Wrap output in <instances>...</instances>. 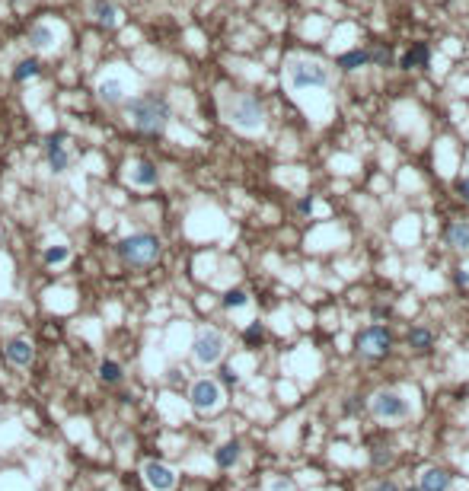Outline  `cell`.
Masks as SVG:
<instances>
[{
    "instance_id": "6da1fadb",
    "label": "cell",
    "mask_w": 469,
    "mask_h": 491,
    "mask_svg": "<svg viewBox=\"0 0 469 491\" xmlns=\"http://www.w3.org/2000/svg\"><path fill=\"white\" fill-rule=\"evenodd\" d=\"M125 115H128V125L135 131L147 134V137H160L166 131L169 118H173V108L169 99L160 93H141L135 99H125Z\"/></svg>"
},
{
    "instance_id": "7a4b0ae2",
    "label": "cell",
    "mask_w": 469,
    "mask_h": 491,
    "mask_svg": "<svg viewBox=\"0 0 469 491\" xmlns=\"http://www.w3.org/2000/svg\"><path fill=\"white\" fill-rule=\"evenodd\" d=\"M115 252H118V259H122V265L150 268V265L160 261L163 242H160V236H154V233H131V236H125V239L118 242Z\"/></svg>"
},
{
    "instance_id": "3957f363",
    "label": "cell",
    "mask_w": 469,
    "mask_h": 491,
    "mask_svg": "<svg viewBox=\"0 0 469 491\" xmlns=\"http://www.w3.org/2000/svg\"><path fill=\"white\" fill-rule=\"evenodd\" d=\"M224 115L233 128L239 131H259L265 125V106L259 102V96L252 93H237L224 102Z\"/></svg>"
},
{
    "instance_id": "277c9868",
    "label": "cell",
    "mask_w": 469,
    "mask_h": 491,
    "mask_svg": "<svg viewBox=\"0 0 469 491\" xmlns=\"http://www.w3.org/2000/svg\"><path fill=\"white\" fill-rule=\"evenodd\" d=\"M332 74L322 61H313V57H294L288 64V83L294 89H326Z\"/></svg>"
},
{
    "instance_id": "5b68a950",
    "label": "cell",
    "mask_w": 469,
    "mask_h": 491,
    "mask_svg": "<svg viewBox=\"0 0 469 491\" xmlns=\"http://www.w3.org/2000/svg\"><path fill=\"white\" fill-rule=\"evenodd\" d=\"M367 408H371L373 418L380 421H402L412 414V405L405 395L392 393V389H380V393L371 395V402H367Z\"/></svg>"
},
{
    "instance_id": "8992f818",
    "label": "cell",
    "mask_w": 469,
    "mask_h": 491,
    "mask_svg": "<svg viewBox=\"0 0 469 491\" xmlns=\"http://www.w3.org/2000/svg\"><path fill=\"white\" fill-rule=\"evenodd\" d=\"M224 351H227L224 332H217V329H198V335H195V342H192L195 363H201V367H214V363L224 357Z\"/></svg>"
},
{
    "instance_id": "52a82bcc",
    "label": "cell",
    "mask_w": 469,
    "mask_h": 491,
    "mask_svg": "<svg viewBox=\"0 0 469 491\" xmlns=\"http://www.w3.org/2000/svg\"><path fill=\"white\" fill-rule=\"evenodd\" d=\"M188 402H192L195 412H214V408L224 402V389H220L217 380L201 376V380H195L192 386H188Z\"/></svg>"
},
{
    "instance_id": "ba28073f",
    "label": "cell",
    "mask_w": 469,
    "mask_h": 491,
    "mask_svg": "<svg viewBox=\"0 0 469 491\" xmlns=\"http://www.w3.org/2000/svg\"><path fill=\"white\" fill-rule=\"evenodd\" d=\"M358 351L364 357H373V361H380V357H386L392 351V335L386 325H371V329H364L358 335Z\"/></svg>"
},
{
    "instance_id": "9c48e42d",
    "label": "cell",
    "mask_w": 469,
    "mask_h": 491,
    "mask_svg": "<svg viewBox=\"0 0 469 491\" xmlns=\"http://www.w3.org/2000/svg\"><path fill=\"white\" fill-rule=\"evenodd\" d=\"M141 475H144V482H147L150 491H173L176 488V469L166 463H160V459H147Z\"/></svg>"
},
{
    "instance_id": "30bf717a",
    "label": "cell",
    "mask_w": 469,
    "mask_h": 491,
    "mask_svg": "<svg viewBox=\"0 0 469 491\" xmlns=\"http://www.w3.org/2000/svg\"><path fill=\"white\" fill-rule=\"evenodd\" d=\"M64 140H67V134H52V137L45 140L48 169H52L55 176H61V172H67V166H71V153H67Z\"/></svg>"
},
{
    "instance_id": "8fae6325",
    "label": "cell",
    "mask_w": 469,
    "mask_h": 491,
    "mask_svg": "<svg viewBox=\"0 0 469 491\" xmlns=\"http://www.w3.org/2000/svg\"><path fill=\"white\" fill-rule=\"evenodd\" d=\"M4 357H7L13 367H29V363L35 361V348L29 338H10L7 344H4Z\"/></svg>"
},
{
    "instance_id": "7c38bea8",
    "label": "cell",
    "mask_w": 469,
    "mask_h": 491,
    "mask_svg": "<svg viewBox=\"0 0 469 491\" xmlns=\"http://www.w3.org/2000/svg\"><path fill=\"white\" fill-rule=\"evenodd\" d=\"M96 96H99V102H106V106H122V102L128 99V89H125V83L118 80V77H106V80H99Z\"/></svg>"
},
{
    "instance_id": "4fadbf2b",
    "label": "cell",
    "mask_w": 469,
    "mask_h": 491,
    "mask_svg": "<svg viewBox=\"0 0 469 491\" xmlns=\"http://www.w3.org/2000/svg\"><path fill=\"white\" fill-rule=\"evenodd\" d=\"M90 16H93V23L112 29V26H118V16H122V13H118L115 0H90Z\"/></svg>"
},
{
    "instance_id": "5bb4252c",
    "label": "cell",
    "mask_w": 469,
    "mask_h": 491,
    "mask_svg": "<svg viewBox=\"0 0 469 491\" xmlns=\"http://www.w3.org/2000/svg\"><path fill=\"white\" fill-rule=\"evenodd\" d=\"M29 45H33L35 51H48V48H55L58 45V32L52 29L48 23H35L33 29H29Z\"/></svg>"
},
{
    "instance_id": "9a60e30c",
    "label": "cell",
    "mask_w": 469,
    "mask_h": 491,
    "mask_svg": "<svg viewBox=\"0 0 469 491\" xmlns=\"http://www.w3.org/2000/svg\"><path fill=\"white\" fill-rule=\"evenodd\" d=\"M131 182L141 185V188H154L160 182V172H157V166L150 159H141V163L131 166Z\"/></svg>"
},
{
    "instance_id": "2e32d148",
    "label": "cell",
    "mask_w": 469,
    "mask_h": 491,
    "mask_svg": "<svg viewBox=\"0 0 469 491\" xmlns=\"http://www.w3.org/2000/svg\"><path fill=\"white\" fill-rule=\"evenodd\" d=\"M239 456H243L239 440H227V444H220L217 450H214V463H217L220 469H233V465L239 463Z\"/></svg>"
},
{
    "instance_id": "e0dca14e",
    "label": "cell",
    "mask_w": 469,
    "mask_h": 491,
    "mask_svg": "<svg viewBox=\"0 0 469 491\" xmlns=\"http://www.w3.org/2000/svg\"><path fill=\"white\" fill-rule=\"evenodd\" d=\"M443 239L453 249H460V252H469V220H453L443 230Z\"/></svg>"
},
{
    "instance_id": "ac0fdd59",
    "label": "cell",
    "mask_w": 469,
    "mask_h": 491,
    "mask_svg": "<svg viewBox=\"0 0 469 491\" xmlns=\"http://www.w3.org/2000/svg\"><path fill=\"white\" fill-rule=\"evenodd\" d=\"M418 488H422V491H447L450 488V472H443V469H424Z\"/></svg>"
},
{
    "instance_id": "d6986e66",
    "label": "cell",
    "mask_w": 469,
    "mask_h": 491,
    "mask_svg": "<svg viewBox=\"0 0 469 491\" xmlns=\"http://www.w3.org/2000/svg\"><path fill=\"white\" fill-rule=\"evenodd\" d=\"M39 74H42V61H39V57H23V61L13 67V80L16 83H29V80H35Z\"/></svg>"
},
{
    "instance_id": "ffe728a7",
    "label": "cell",
    "mask_w": 469,
    "mask_h": 491,
    "mask_svg": "<svg viewBox=\"0 0 469 491\" xmlns=\"http://www.w3.org/2000/svg\"><path fill=\"white\" fill-rule=\"evenodd\" d=\"M99 380H103L106 386H118V383L125 380V367L118 361H112V357H106V361L99 363Z\"/></svg>"
},
{
    "instance_id": "44dd1931",
    "label": "cell",
    "mask_w": 469,
    "mask_h": 491,
    "mask_svg": "<svg viewBox=\"0 0 469 491\" xmlns=\"http://www.w3.org/2000/svg\"><path fill=\"white\" fill-rule=\"evenodd\" d=\"M431 61V51L428 45H415V48H409L402 55V70H415V67H428Z\"/></svg>"
},
{
    "instance_id": "7402d4cb",
    "label": "cell",
    "mask_w": 469,
    "mask_h": 491,
    "mask_svg": "<svg viewBox=\"0 0 469 491\" xmlns=\"http://www.w3.org/2000/svg\"><path fill=\"white\" fill-rule=\"evenodd\" d=\"M367 61H371V55H367L364 48H351V51H345V55H339L341 70H361V67H367Z\"/></svg>"
},
{
    "instance_id": "603a6c76",
    "label": "cell",
    "mask_w": 469,
    "mask_h": 491,
    "mask_svg": "<svg viewBox=\"0 0 469 491\" xmlns=\"http://www.w3.org/2000/svg\"><path fill=\"white\" fill-rule=\"evenodd\" d=\"M431 344H434V335H431V329H424V325H415V329L409 332V348L412 351H418V354H422V351H428Z\"/></svg>"
},
{
    "instance_id": "cb8c5ba5",
    "label": "cell",
    "mask_w": 469,
    "mask_h": 491,
    "mask_svg": "<svg viewBox=\"0 0 469 491\" xmlns=\"http://www.w3.org/2000/svg\"><path fill=\"white\" fill-rule=\"evenodd\" d=\"M220 303H224V310H243V306L249 303V293L239 290V287H233V290L224 293V300H220Z\"/></svg>"
},
{
    "instance_id": "d4e9b609",
    "label": "cell",
    "mask_w": 469,
    "mask_h": 491,
    "mask_svg": "<svg viewBox=\"0 0 469 491\" xmlns=\"http://www.w3.org/2000/svg\"><path fill=\"white\" fill-rule=\"evenodd\" d=\"M243 342L249 344V348H259V344L265 342V325L262 322H249L243 332Z\"/></svg>"
},
{
    "instance_id": "484cf974",
    "label": "cell",
    "mask_w": 469,
    "mask_h": 491,
    "mask_svg": "<svg viewBox=\"0 0 469 491\" xmlns=\"http://www.w3.org/2000/svg\"><path fill=\"white\" fill-rule=\"evenodd\" d=\"M42 259H45V265H64V261L71 259V249L67 246H48Z\"/></svg>"
},
{
    "instance_id": "4316f807",
    "label": "cell",
    "mask_w": 469,
    "mask_h": 491,
    "mask_svg": "<svg viewBox=\"0 0 469 491\" xmlns=\"http://www.w3.org/2000/svg\"><path fill=\"white\" fill-rule=\"evenodd\" d=\"M371 459H373V465H377V469H383V465H390V459H392V453L386 450V446H380L377 453H371Z\"/></svg>"
},
{
    "instance_id": "83f0119b",
    "label": "cell",
    "mask_w": 469,
    "mask_h": 491,
    "mask_svg": "<svg viewBox=\"0 0 469 491\" xmlns=\"http://www.w3.org/2000/svg\"><path fill=\"white\" fill-rule=\"evenodd\" d=\"M361 405H364V402H361V395H348V399L341 402L345 414H358V412H361Z\"/></svg>"
},
{
    "instance_id": "f1b7e54d",
    "label": "cell",
    "mask_w": 469,
    "mask_h": 491,
    "mask_svg": "<svg viewBox=\"0 0 469 491\" xmlns=\"http://www.w3.org/2000/svg\"><path fill=\"white\" fill-rule=\"evenodd\" d=\"M220 383H224V386H237V383H239L237 370H233V367H220Z\"/></svg>"
},
{
    "instance_id": "f546056e",
    "label": "cell",
    "mask_w": 469,
    "mask_h": 491,
    "mask_svg": "<svg viewBox=\"0 0 469 491\" xmlns=\"http://www.w3.org/2000/svg\"><path fill=\"white\" fill-rule=\"evenodd\" d=\"M373 491H399V482H392V478H380V482L373 485Z\"/></svg>"
},
{
    "instance_id": "4dcf8cb0",
    "label": "cell",
    "mask_w": 469,
    "mask_h": 491,
    "mask_svg": "<svg viewBox=\"0 0 469 491\" xmlns=\"http://www.w3.org/2000/svg\"><path fill=\"white\" fill-rule=\"evenodd\" d=\"M367 55H371L377 64H390V51L386 48H373V51H367Z\"/></svg>"
},
{
    "instance_id": "1f68e13d",
    "label": "cell",
    "mask_w": 469,
    "mask_h": 491,
    "mask_svg": "<svg viewBox=\"0 0 469 491\" xmlns=\"http://www.w3.org/2000/svg\"><path fill=\"white\" fill-rule=\"evenodd\" d=\"M456 195H460L463 201H469V179H460V182H456Z\"/></svg>"
},
{
    "instance_id": "d6a6232c",
    "label": "cell",
    "mask_w": 469,
    "mask_h": 491,
    "mask_svg": "<svg viewBox=\"0 0 469 491\" xmlns=\"http://www.w3.org/2000/svg\"><path fill=\"white\" fill-rule=\"evenodd\" d=\"M453 281H456L460 287H466V284H469V274H466V271H456V274H453Z\"/></svg>"
},
{
    "instance_id": "836d02e7",
    "label": "cell",
    "mask_w": 469,
    "mask_h": 491,
    "mask_svg": "<svg viewBox=\"0 0 469 491\" xmlns=\"http://www.w3.org/2000/svg\"><path fill=\"white\" fill-rule=\"evenodd\" d=\"M310 208H313V201H310V198H303V201L297 204V210H300V214H310Z\"/></svg>"
},
{
    "instance_id": "e575fe53",
    "label": "cell",
    "mask_w": 469,
    "mask_h": 491,
    "mask_svg": "<svg viewBox=\"0 0 469 491\" xmlns=\"http://www.w3.org/2000/svg\"><path fill=\"white\" fill-rule=\"evenodd\" d=\"M405 491H422V488H418V485H415V488H405Z\"/></svg>"
},
{
    "instance_id": "d590c367",
    "label": "cell",
    "mask_w": 469,
    "mask_h": 491,
    "mask_svg": "<svg viewBox=\"0 0 469 491\" xmlns=\"http://www.w3.org/2000/svg\"><path fill=\"white\" fill-rule=\"evenodd\" d=\"M10 4H23V0H10Z\"/></svg>"
}]
</instances>
